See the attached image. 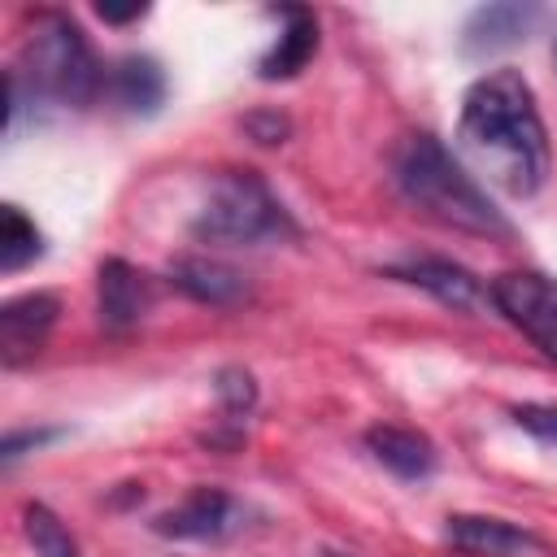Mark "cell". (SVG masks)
<instances>
[{"label": "cell", "mask_w": 557, "mask_h": 557, "mask_svg": "<svg viewBox=\"0 0 557 557\" xmlns=\"http://www.w3.org/2000/svg\"><path fill=\"white\" fill-rule=\"evenodd\" d=\"M278 17H283L278 39H274L270 52L257 61V74H261L265 83H278V78L300 74V70L313 61V52H318V17H313L309 9L292 4V9H278Z\"/></svg>", "instance_id": "5bb4252c"}, {"label": "cell", "mask_w": 557, "mask_h": 557, "mask_svg": "<svg viewBox=\"0 0 557 557\" xmlns=\"http://www.w3.org/2000/svg\"><path fill=\"white\" fill-rule=\"evenodd\" d=\"M100 83H104V70L83 26L65 13H39L22 44V61L9 74V117H17L26 100L83 109L96 100Z\"/></svg>", "instance_id": "3957f363"}, {"label": "cell", "mask_w": 557, "mask_h": 557, "mask_svg": "<svg viewBox=\"0 0 557 557\" xmlns=\"http://www.w3.org/2000/svg\"><path fill=\"white\" fill-rule=\"evenodd\" d=\"M322 557H352V553H339V548H326Z\"/></svg>", "instance_id": "603a6c76"}, {"label": "cell", "mask_w": 557, "mask_h": 557, "mask_svg": "<svg viewBox=\"0 0 557 557\" xmlns=\"http://www.w3.org/2000/svg\"><path fill=\"white\" fill-rule=\"evenodd\" d=\"M396 187L409 205H418L426 218L466 231L500 239L509 235V218L492 205V196L479 187V178L435 139V135H409L396 152Z\"/></svg>", "instance_id": "7a4b0ae2"}, {"label": "cell", "mask_w": 557, "mask_h": 557, "mask_svg": "<svg viewBox=\"0 0 557 557\" xmlns=\"http://www.w3.org/2000/svg\"><path fill=\"white\" fill-rule=\"evenodd\" d=\"M535 22H540V4H483L470 13V22L461 30V48L470 57L500 52L509 44H522Z\"/></svg>", "instance_id": "4fadbf2b"}, {"label": "cell", "mask_w": 557, "mask_h": 557, "mask_svg": "<svg viewBox=\"0 0 557 557\" xmlns=\"http://www.w3.org/2000/svg\"><path fill=\"white\" fill-rule=\"evenodd\" d=\"M57 313H61V305L52 292H26V296L9 300L0 309V361L9 370L35 361L57 326Z\"/></svg>", "instance_id": "ba28073f"}, {"label": "cell", "mask_w": 557, "mask_h": 557, "mask_svg": "<svg viewBox=\"0 0 557 557\" xmlns=\"http://www.w3.org/2000/svg\"><path fill=\"white\" fill-rule=\"evenodd\" d=\"M100 17H104V22H131V17H144V9H139V4H131V9H113V4H100Z\"/></svg>", "instance_id": "7402d4cb"}, {"label": "cell", "mask_w": 557, "mask_h": 557, "mask_svg": "<svg viewBox=\"0 0 557 557\" xmlns=\"http://www.w3.org/2000/svg\"><path fill=\"white\" fill-rule=\"evenodd\" d=\"M387 274L409 287H422L426 296L461 313H479L492 305V283H483L474 270H466L453 257H405V261H392Z\"/></svg>", "instance_id": "52a82bcc"}, {"label": "cell", "mask_w": 557, "mask_h": 557, "mask_svg": "<svg viewBox=\"0 0 557 557\" xmlns=\"http://www.w3.org/2000/svg\"><path fill=\"white\" fill-rule=\"evenodd\" d=\"M22 531L35 548V557H83L78 553V540L70 535V527L48 509V505H26L22 509Z\"/></svg>", "instance_id": "e0dca14e"}, {"label": "cell", "mask_w": 557, "mask_h": 557, "mask_svg": "<svg viewBox=\"0 0 557 557\" xmlns=\"http://www.w3.org/2000/svg\"><path fill=\"white\" fill-rule=\"evenodd\" d=\"M553 57H557V44H553Z\"/></svg>", "instance_id": "cb8c5ba5"}, {"label": "cell", "mask_w": 557, "mask_h": 557, "mask_svg": "<svg viewBox=\"0 0 557 557\" xmlns=\"http://www.w3.org/2000/svg\"><path fill=\"white\" fill-rule=\"evenodd\" d=\"M492 309L557 366V278L540 270H505L492 278Z\"/></svg>", "instance_id": "5b68a950"}, {"label": "cell", "mask_w": 557, "mask_h": 557, "mask_svg": "<svg viewBox=\"0 0 557 557\" xmlns=\"http://www.w3.org/2000/svg\"><path fill=\"white\" fill-rule=\"evenodd\" d=\"M244 527H248V505L226 487H191L174 509L157 513L152 522V531L165 540H200V544L231 540Z\"/></svg>", "instance_id": "8992f818"}, {"label": "cell", "mask_w": 557, "mask_h": 557, "mask_svg": "<svg viewBox=\"0 0 557 557\" xmlns=\"http://www.w3.org/2000/svg\"><path fill=\"white\" fill-rule=\"evenodd\" d=\"M457 139L470 165L505 196L527 200L548 183V131L531 83L513 65L487 70L466 87Z\"/></svg>", "instance_id": "6da1fadb"}, {"label": "cell", "mask_w": 557, "mask_h": 557, "mask_svg": "<svg viewBox=\"0 0 557 557\" xmlns=\"http://www.w3.org/2000/svg\"><path fill=\"white\" fill-rule=\"evenodd\" d=\"M170 283L209 309H235L248 300V274L218 257H178L170 265Z\"/></svg>", "instance_id": "8fae6325"}, {"label": "cell", "mask_w": 557, "mask_h": 557, "mask_svg": "<svg viewBox=\"0 0 557 557\" xmlns=\"http://www.w3.org/2000/svg\"><path fill=\"white\" fill-rule=\"evenodd\" d=\"M366 448H370V457L383 466V470H392L396 479H405V483H422L431 470H435V444L422 435V431H413V426H392V422H383V426H370L366 431Z\"/></svg>", "instance_id": "7c38bea8"}, {"label": "cell", "mask_w": 557, "mask_h": 557, "mask_svg": "<svg viewBox=\"0 0 557 557\" xmlns=\"http://www.w3.org/2000/svg\"><path fill=\"white\" fill-rule=\"evenodd\" d=\"M96 296H100V322L109 331H131L148 313V305H152V283L131 261L113 257L96 274Z\"/></svg>", "instance_id": "30bf717a"}, {"label": "cell", "mask_w": 557, "mask_h": 557, "mask_svg": "<svg viewBox=\"0 0 557 557\" xmlns=\"http://www.w3.org/2000/svg\"><path fill=\"white\" fill-rule=\"evenodd\" d=\"M39 252H44L39 226H35L17 205H4V209H0V270H4V274H17V270H26Z\"/></svg>", "instance_id": "2e32d148"}, {"label": "cell", "mask_w": 557, "mask_h": 557, "mask_svg": "<svg viewBox=\"0 0 557 557\" xmlns=\"http://www.w3.org/2000/svg\"><path fill=\"white\" fill-rule=\"evenodd\" d=\"M218 400H222V409H226V418L235 422V418H248L252 413V405H257V383H252V374L248 370H239V366H231V370H222L218 374Z\"/></svg>", "instance_id": "ac0fdd59"}, {"label": "cell", "mask_w": 557, "mask_h": 557, "mask_svg": "<svg viewBox=\"0 0 557 557\" xmlns=\"http://www.w3.org/2000/svg\"><path fill=\"white\" fill-rule=\"evenodd\" d=\"M109 87L126 113H157L165 100V70L152 57L131 52L109 70Z\"/></svg>", "instance_id": "9a60e30c"}, {"label": "cell", "mask_w": 557, "mask_h": 557, "mask_svg": "<svg viewBox=\"0 0 557 557\" xmlns=\"http://www.w3.org/2000/svg\"><path fill=\"white\" fill-rule=\"evenodd\" d=\"M57 435H61V431H13V435L4 440V461L13 466L26 448H39V444H48V440H57Z\"/></svg>", "instance_id": "44dd1931"}, {"label": "cell", "mask_w": 557, "mask_h": 557, "mask_svg": "<svg viewBox=\"0 0 557 557\" xmlns=\"http://www.w3.org/2000/svg\"><path fill=\"white\" fill-rule=\"evenodd\" d=\"M444 540L457 553L470 557H522V553H540L544 540L509 518H492V513H453L444 527Z\"/></svg>", "instance_id": "9c48e42d"}, {"label": "cell", "mask_w": 557, "mask_h": 557, "mask_svg": "<svg viewBox=\"0 0 557 557\" xmlns=\"http://www.w3.org/2000/svg\"><path fill=\"white\" fill-rule=\"evenodd\" d=\"M244 126H248V135L257 144H283V135H287V122L278 113H252Z\"/></svg>", "instance_id": "ffe728a7"}, {"label": "cell", "mask_w": 557, "mask_h": 557, "mask_svg": "<svg viewBox=\"0 0 557 557\" xmlns=\"http://www.w3.org/2000/svg\"><path fill=\"white\" fill-rule=\"evenodd\" d=\"M513 422H518L522 431H531L535 440H544V444L557 448V405H540V400L513 405Z\"/></svg>", "instance_id": "d6986e66"}, {"label": "cell", "mask_w": 557, "mask_h": 557, "mask_svg": "<svg viewBox=\"0 0 557 557\" xmlns=\"http://www.w3.org/2000/svg\"><path fill=\"white\" fill-rule=\"evenodd\" d=\"M191 235L200 244H218V248H261V244L296 239L300 226L261 174L231 170L209 187V196L191 222Z\"/></svg>", "instance_id": "277c9868"}]
</instances>
